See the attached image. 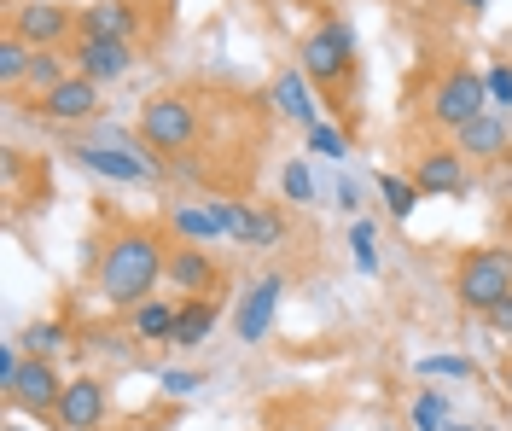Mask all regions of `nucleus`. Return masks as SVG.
Returning <instances> with one entry per match:
<instances>
[{"instance_id":"39","label":"nucleus","mask_w":512,"mask_h":431,"mask_svg":"<svg viewBox=\"0 0 512 431\" xmlns=\"http://www.w3.org/2000/svg\"><path fill=\"white\" fill-rule=\"evenodd\" d=\"M448 431H472V426H448Z\"/></svg>"},{"instance_id":"25","label":"nucleus","mask_w":512,"mask_h":431,"mask_svg":"<svg viewBox=\"0 0 512 431\" xmlns=\"http://www.w3.org/2000/svg\"><path fill=\"white\" fill-rule=\"evenodd\" d=\"M309 152H320V158H326V164H344V158H350V134L344 129H332V123H309Z\"/></svg>"},{"instance_id":"24","label":"nucleus","mask_w":512,"mask_h":431,"mask_svg":"<svg viewBox=\"0 0 512 431\" xmlns=\"http://www.w3.org/2000/svg\"><path fill=\"white\" fill-rule=\"evenodd\" d=\"M64 76H70V70H64L59 47H47V53H35V59H30V76H24V88H30L35 100H41V94H47V88H59Z\"/></svg>"},{"instance_id":"36","label":"nucleus","mask_w":512,"mask_h":431,"mask_svg":"<svg viewBox=\"0 0 512 431\" xmlns=\"http://www.w3.org/2000/svg\"><path fill=\"white\" fill-rule=\"evenodd\" d=\"M501 385H507V397H512V362H507V367H501Z\"/></svg>"},{"instance_id":"31","label":"nucleus","mask_w":512,"mask_h":431,"mask_svg":"<svg viewBox=\"0 0 512 431\" xmlns=\"http://www.w3.org/2000/svg\"><path fill=\"white\" fill-rule=\"evenodd\" d=\"M443 420H448V402L437 397V391H419V402H414V431H443Z\"/></svg>"},{"instance_id":"16","label":"nucleus","mask_w":512,"mask_h":431,"mask_svg":"<svg viewBox=\"0 0 512 431\" xmlns=\"http://www.w3.org/2000/svg\"><path fill=\"white\" fill-rule=\"evenodd\" d=\"M315 82L303 76V70H274V82H268V100H274V111L286 117V123H297V129H309V123H320L315 117V94H309Z\"/></svg>"},{"instance_id":"2","label":"nucleus","mask_w":512,"mask_h":431,"mask_svg":"<svg viewBox=\"0 0 512 431\" xmlns=\"http://www.w3.org/2000/svg\"><path fill=\"white\" fill-rule=\"evenodd\" d=\"M297 70H303L320 94L332 100V111H344V94L355 88V70H361V53H355L350 18L326 12L315 30L303 35V47H297Z\"/></svg>"},{"instance_id":"9","label":"nucleus","mask_w":512,"mask_h":431,"mask_svg":"<svg viewBox=\"0 0 512 431\" xmlns=\"http://www.w3.org/2000/svg\"><path fill=\"white\" fill-rule=\"evenodd\" d=\"M59 397H64V379H59V367H53V356H30L24 373L12 379V391H6V408L12 414H35V420H53Z\"/></svg>"},{"instance_id":"10","label":"nucleus","mask_w":512,"mask_h":431,"mask_svg":"<svg viewBox=\"0 0 512 431\" xmlns=\"http://www.w3.org/2000/svg\"><path fill=\"white\" fill-rule=\"evenodd\" d=\"M408 181H414L425 199H466V193H472V175H466L460 146H431V152H419V164H414Z\"/></svg>"},{"instance_id":"21","label":"nucleus","mask_w":512,"mask_h":431,"mask_svg":"<svg viewBox=\"0 0 512 431\" xmlns=\"http://www.w3.org/2000/svg\"><path fill=\"white\" fill-rule=\"evenodd\" d=\"M30 59H35V47H24V41H18L12 30L0 35V82H6L12 94L24 88V76H30Z\"/></svg>"},{"instance_id":"26","label":"nucleus","mask_w":512,"mask_h":431,"mask_svg":"<svg viewBox=\"0 0 512 431\" xmlns=\"http://www.w3.org/2000/svg\"><path fill=\"white\" fill-rule=\"evenodd\" d=\"M350 251H355V268H361V274H379V228H373L367 216H355Z\"/></svg>"},{"instance_id":"33","label":"nucleus","mask_w":512,"mask_h":431,"mask_svg":"<svg viewBox=\"0 0 512 431\" xmlns=\"http://www.w3.org/2000/svg\"><path fill=\"white\" fill-rule=\"evenodd\" d=\"M158 385H163V397H192V391L204 385V373H192V367H163Z\"/></svg>"},{"instance_id":"1","label":"nucleus","mask_w":512,"mask_h":431,"mask_svg":"<svg viewBox=\"0 0 512 431\" xmlns=\"http://www.w3.org/2000/svg\"><path fill=\"white\" fill-rule=\"evenodd\" d=\"M163 280H169V245H163V233L152 222H134L123 228L111 245H105V257L94 268V286L99 298L111 303V309H140V303H152Z\"/></svg>"},{"instance_id":"28","label":"nucleus","mask_w":512,"mask_h":431,"mask_svg":"<svg viewBox=\"0 0 512 431\" xmlns=\"http://www.w3.org/2000/svg\"><path fill=\"white\" fill-rule=\"evenodd\" d=\"M414 373H419V379H472L478 367L466 362V356H419Z\"/></svg>"},{"instance_id":"5","label":"nucleus","mask_w":512,"mask_h":431,"mask_svg":"<svg viewBox=\"0 0 512 431\" xmlns=\"http://www.w3.org/2000/svg\"><path fill=\"white\" fill-rule=\"evenodd\" d=\"M425 111H431V123L448 134H460L466 123H478L483 111H489V88H483V70L472 65H448L437 82H431V94H425Z\"/></svg>"},{"instance_id":"38","label":"nucleus","mask_w":512,"mask_h":431,"mask_svg":"<svg viewBox=\"0 0 512 431\" xmlns=\"http://www.w3.org/2000/svg\"><path fill=\"white\" fill-rule=\"evenodd\" d=\"M6 431H24V426H18V420H12V426H6Z\"/></svg>"},{"instance_id":"35","label":"nucleus","mask_w":512,"mask_h":431,"mask_svg":"<svg viewBox=\"0 0 512 431\" xmlns=\"http://www.w3.org/2000/svg\"><path fill=\"white\" fill-rule=\"evenodd\" d=\"M128 431H163V420H134Z\"/></svg>"},{"instance_id":"4","label":"nucleus","mask_w":512,"mask_h":431,"mask_svg":"<svg viewBox=\"0 0 512 431\" xmlns=\"http://www.w3.org/2000/svg\"><path fill=\"white\" fill-rule=\"evenodd\" d=\"M198 105L187 94H152L140 105V146L158 152V158H187L198 146Z\"/></svg>"},{"instance_id":"23","label":"nucleus","mask_w":512,"mask_h":431,"mask_svg":"<svg viewBox=\"0 0 512 431\" xmlns=\"http://www.w3.org/2000/svg\"><path fill=\"white\" fill-rule=\"evenodd\" d=\"M379 193H384V210H390L396 222H408V216H414V204L425 199L408 175H379Z\"/></svg>"},{"instance_id":"6","label":"nucleus","mask_w":512,"mask_h":431,"mask_svg":"<svg viewBox=\"0 0 512 431\" xmlns=\"http://www.w3.org/2000/svg\"><path fill=\"white\" fill-rule=\"evenodd\" d=\"M70 158L99 181H123V187L158 181V152H134L123 140H82V146H70Z\"/></svg>"},{"instance_id":"14","label":"nucleus","mask_w":512,"mask_h":431,"mask_svg":"<svg viewBox=\"0 0 512 431\" xmlns=\"http://www.w3.org/2000/svg\"><path fill=\"white\" fill-rule=\"evenodd\" d=\"M169 286L187 298H210L222 286V263L204 245H169Z\"/></svg>"},{"instance_id":"3","label":"nucleus","mask_w":512,"mask_h":431,"mask_svg":"<svg viewBox=\"0 0 512 431\" xmlns=\"http://www.w3.org/2000/svg\"><path fill=\"white\" fill-rule=\"evenodd\" d=\"M448 286H454V303L466 315H489L512 292V245H472V251H460Z\"/></svg>"},{"instance_id":"12","label":"nucleus","mask_w":512,"mask_h":431,"mask_svg":"<svg viewBox=\"0 0 512 431\" xmlns=\"http://www.w3.org/2000/svg\"><path fill=\"white\" fill-rule=\"evenodd\" d=\"M70 70L105 88V82H117V76L134 70V41H94V35H76V47H70Z\"/></svg>"},{"instance_id":"20","label":"nucleus","mask_w":512,"mask_h":431,"mask_svg":"<svg viewBox=\"0 0 512 431\" xmlns=\"http://www.w3.org/2000/svg\"><path fill=\"white\" fill-rule=\"evenodd\" d=\"M175 315H181V303H163V298L140 303L134 309V344H169L175 338Z\"/></svg>"},{"instance_id":"19","label":"nucleus","mask_w":512,"mask_h":431,"mask_svg":"<svg viewBox=\"0 0 512 431\" xmlns=\"http://www.w3.org/2000/svg\"><path fill=\"white\" fill-rule=\"evenodd\" d=\"M222 321V303L216 298H181V315H175V338L169 344H181V350H198L210 332Z\"/></svg>"},{"instance_id":"13","label":"nucleus","mask_w":512,"mask_h":431,"mask_svg":"<svg viewBox=\"0 0 512 431\" xmlns=\"http://www.w3.org/2000/svg\"><path fill=\"white\" fill-rule=\"evenodd\" d=\"M30 111H35V117H47V123H88V117L99 111V82H88V76H76V70H70L59 88H47Z\"/></svg>"},{"instance_id":"7","label":"nucleus","mask_w":512,"mask_h":431,"mask_svg":"<svg viewBox=\"0 0 512 431\" xmlns=\"http://www.w3.org/2000/svg\"><path fill=\"white\" fill-rule=\"evenodd\" d=\"M6 30L18 35L24 47L47 53V47H59L70 30H82V12H76V6H59V0H24V6H12V24H6Z\"/></svg>"},{"instance_id":"30","label":"nucleus","mask_w":512,"mask_h":431,"mask_svg":"<svg viewBox=\"0 0 512 431\" xmlns=\"http://www.w3.org/2000/svg\"><path fill=\"white\" fill-rule=\"evenodd\" d=\"M483 88H489V105H507L512 111V59H495L483 70Z\"/></svg>"},{"instance_id":"11","label":"nucleus","mask_w":512,"mask_h":431,"mask_svg":"<svg viewBox=\"0 0 512 431\" xmlns=\"http://www.w3.org/2000/svg\"><path fill=\"white\" fill-rule=\"evenodd\" d=\"M280 303H286V274H262L251 292H245V303L233 309L239 344H262V338L274 332V321H280Z\"/></svg>"},{"instance_id":"22","label":"nucleus","mask_w":512,"mask_h":431,"mask_svg":"<svg viewBox=\"0 0 512 431\" xmlns=\"http://www.w3.org/2000/svg\"><path fill=\"white\" fill-rule=\"evenodd\" d=\"M216 210H222V228L233 245H256V204L245 199H216Z\"/></svg>"},{"instance_id":"17","label":"nucleus","mask_w":512,"mask_h":431,"mask_svg":"<svg viewBox=\"0 0 512 431\" xmlns=\"http://www.w3.org/2000/svg\"><path fill=\"white\" fill-rule=\"evenodd\" d=\"M169 233H181V245H216L222 239V210L198 199H175L169 204Z\"/></svg>"},{"instance_id":"32","label":"nucleus","mask_w":512,"mask_h":431,"mask_svg":"<svg viewBox=\"0 0 512 431\" xmlns=\"http://www.w3.org/2000/svg\"><path fill=\"white\" fill-rule=\"evenodd\" d=\"M280 239H286V216L268 210V204H256V245L251 251H268V245H280Z\"/></svg>"},{"instance_id":"27","label":"nucleus","mask_w":512,"mask_h":431,"mask_svg":"<svg viewBox=\"0 0 512 431\" xmlns=\"http://www.w3.org/2000/svg\"><path fill=\"white\" fill-rule=\"evenodd\" d=\"M64 338H70V332H64V321H35V327L18 332V344H24L30 356H53V350H59Z\"/></svg>"},{"instance_id":"34","label":"nucleus","mask_w":512,"mask_h":431,"mask_svg":"<svg viewBox=\"0 0 512 431\" xmlns=\"http://www.w3.org/2000/svg\"><path fill=\"white\" fill-rule=\"evenodd\" d=\"M483 321H489V327L501 332V338H512V292H507V298H501V303H495V309H489Z\"/></svg>"},{"instance_id":"8","label":"nucleus","mask_w":512,"mask_h":431,"mask_svg":"<svg viewBox=\"0 0 512 431\" xmlns=\"http://www.w3.org/2000/svg\"><path fill=\"white\" fill-rule=\"evenodd\" d=\"M105 420H111V385H105L99 373L64 379V397H59L53 426L59 431H105Z\"/></svg>"},{"instance_id":"29","label":"nucleus","mask_w":512,"mask_h":431,"mask_svg":"<svg viewBox=\"0 0 512 431\" xmlns=\"http://www.w3.org/2000/svg\"><path fill=\"white\" fill-rule=\"evenodd\" d=\"M280 187H286L291 204H315V175H309V164H286L280 169Z\"/></svg>"},{"instance_id":"18","label":"nucleus","mask_w":512,"mask_h":431,"mask_svg":"<svg viewBox=\"0 0 512 431\" xmlns=\"http://www.w3.org/2000/svg\"><path fill=\"white\" fill-rule=\"evenodd\" d=\"M134 30H140L134 0H94V6H82V35H94V41H128Z\"/></svg>"},{"instance_id":"40","label":"nucleus","mask_w":512,"mask_h":431,"mask_svg":"<svg viewBox=\"0 0 512 431\" xmlns=\"http://www.w3.org/2000/svg\"><path fill=\"white\" fill-rule=\"evenodd\" d=\"M158 6H175V0H158Z\"/></svg>"},{"instance_id":"15","label":"nucleus","mask_w":512,"mask_h":431,"mask_svg":"<svg viewBox=\"0 0 512 431\" xmlns=\"http://www.w3.org/2000/svg\"><path fill=\"white\" fill-rule=\"evenodd\" d=\"M454 146H460V158H472V164H495V158H507L512 129H507L501 111H483L478 123H466V129L454 134Z\"/></svg>"},{"instance_id":"37","label":"nucleus","mask_w":512,"mask_h":431,"mask_svg":"<svg viewBox=\"0 0 512 431\" xmlns=\"http://www.w3.org/2000/svg\"><path fill=\"white\" fill-rule=\"evenodd\" d=\"M454 6H466V12H483V0H454Z\"/></svg>"}]
</instances>
